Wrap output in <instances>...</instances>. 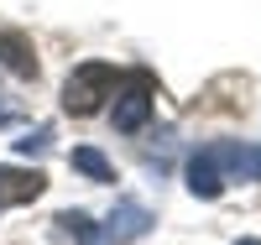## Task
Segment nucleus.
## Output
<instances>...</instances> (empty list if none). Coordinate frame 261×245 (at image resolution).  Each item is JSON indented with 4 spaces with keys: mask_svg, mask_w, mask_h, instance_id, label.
Instances as JSON below:
<instances>
[{
    "mask_svg": "<svg viewBox=\"0 0 261 245\" xmlns=\"http://www.w3.org/2000/svg\"><path fill=\"white\" fill-rule=\"evenodd\" d=\"M110 89H115L110 63H79L68 73V84H63V110H68V115H94V110L110 99Z\"/></svg>",
    "mask_w": 261,
    "mask_h": 245,
    "instance_id": "nucleus-1",
    "label": "nucleus"
},
{
    "mask_svg": "<svg viewBox=\"0 0 261 245\" xmlns=\"http://www.w3.org/2000/svg\"><path fill=\"white\" fill-rule=\"evenodd\" d=\"M146 115H151V73H146V68H136V73L125 78L120 99H115V130L136 136V130L146 125Z\"/></svg>",
    "mask_w": 261,
    "mask_h": 245,
    "instance_id": "nucleus-2",
    "label": "nucleus"
},
{
    "mask_svg": "<svg viewBox=\"0 0 261 245\" xmlns=\"http://www.w3.org/2000/svg\"><path fill=\"white\" fill-rule=\"evenodd\" d=\"M157 219H151V209L146 204H136V198H120L115 204V214H110V230H105V240L110 245H125V240H141Z\"/></svg>",
    "mask_w": 261,
    "mask_h": 245,
    "instance_id": "nucleus-3",
    "label": "nucleus"
},
{
    "mask_svg": "<svg viewBox=\"0 0 261 245\" xmlns=\"http://www.w3.org/2000/svg\"><path fill=\"white\" fill-rule=\"evenodd\" d=\"M214 162H220L230 177H246V183H261V146H241V141H220L209 146Z\"/></svg>",
    "mask_w": 261,
    "mask_h": 245,
    "instance_id": "nucleus-4",
    "label": "nucleus"
},
{
    "mask_svg": "<svg viewBox=\"0 0 261 245\" xmlns=\"http://www.w3.org/2000/svg\"><path fill=\"white\" fill-rule=\"evenodd\" d=\"M42 188H47V177L37 167H0V204H32V198H42Z\"/></svg>",
    "mask_w": 261,
    "mask_h": 245,
    "instance_id": "nucleus-5",
    "label": "nucleus"
},
{
    "mask_svg": "<svg viewBox=\"0 0 261 245\" xmlns=\"http://www.w3.org/2000/svg\"><path fill=\"white\" fill-rule=\"evenodd\" d=\"M220 188H225V167L214 162V151L204 146L199 157L188 162V193L193 198H220Z\"/></svg>",
    "mask_w": 261,
    "mask_h": 245,
    "instance_id": "nucleus-6",
    "label": "nucleus"
},
{
    "mask_svg": "<svg viewBox=\"0 0 261 245\" xmlns=\"http://www.w3.org/2000/svg\"><path fill=\"white\" fill-rule=\"evenodd\" d=\"M0 63L16 73V78H37V52L21 32H0Z\"/></svg>",
    "mask_w": 261,
    "mask_h": 245,
    "instance_id": "nucleus-7",
    "label": "nucleus"
},
{
    "mask_svg": "<svg viewBox=\"0 0 261 245\" xmlns=\"http://www.w3.org/2000/svg\"><path fill=\"white\" fill-rule=\"evenodd\" d=\"M68 162H73V172L94 177V183H115V167L105 162V157H99L94 146H73V157H68Z\"/></svg>",
    "mask_w": 261,
    "mask_h": 245,
    "instance_id": "nucleus-8",
    "label": "nucleus"
},
{
    "mask_svg": "<svg viewBox=\"0 0 261 245\" xmlns=\"http://www.w3.org/2000/svg\"><path fill=\"white\" fill-rule=\"evenodd\" d=\"M58 225L68 230L73 240H84V245H110V240H105V235L94 230V219H89V214H79V209H68V214H58Z\"/></svg>",
    "mask_w": 261,
    "mask_h": 245,
    "instance_id": "nucleus-9",
    "label": "nucleus"
},
{
    "mask_svg": "<svg viewBox=\"0 0 261 245\" xmlns=\"http://www.w3.org/2000/svg\"><path fill=\"white\" fill-rule=\"evenodd\" d=\"M47 141H53V130H47V125H37L32 136H21V141H16V151H27V157H32V151H47Z\"/></svg>",
    "mask_w": 261,
    "mask_h": 245,
    "instance_id": "nucleus-10",
    "label": "nucleus"
},
{
    "mask_svg": "<svg viewBox=\"0 0 261 245\" xmlns=\"http://www.w3.org/2000/svg\"><path fill=\"white\" fill-rule=\"evenodd\" d=\"M235 245H261V240H235Z\"/></svg>",
    "mask_w": 261,
    "mask_h": 245,
    "instance_id": "nucleus-11",
    "label": "nucleus"
},
{
    "mask_svg": "<svg viewBox=\"0 0 261 245\" xmlns=\"http://www.w3.org/2000/svg\"><path fill=\"white\" fill-rule=\"evenodd\" d=\"M0 120H6V110H0Z\"/></svg>",
    "mask_w": 261,
    "mask_h": 245,
    "instance_id": "nucleus-12",
    "label": "nucleus"
}]
</instances>
